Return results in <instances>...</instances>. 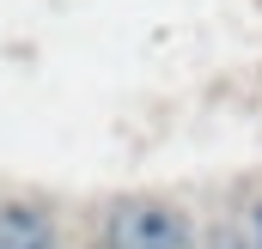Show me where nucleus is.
I'll list each match as a JSON object with an SVG mask.
<instances>
[{
    "mask_svg": "<svg viewBox=\"0 0 262 249\" xmlns=\"http://www.w3.org/2000/svg\"><path fill=\"white\" fill-rule=\"evenodd\" d=\"M0 249H55V219L31 201H0Z\"/></svg>",
    "mask_w": 262,
    "mask_h": 249,
    "instance_id": "2",
    "label": "nucleus"
},
{
    "mask_svg": "<svg viewBox=\"0 0 262 249\" xmlns=\"http://www.w3.org/2000/svg\"><path fill=\"white\" fill-rule=\"evenodd\" d=\"M195 231L171 201H116L98 249H189Z\"/></svg>",
    "mask_w": 262,
    "mask_h": 249,
    "instance_id": "1",
    "label": "nucleus"
},
{
    "mask_svg": "<svg viewBox=\"0 0 262 249\" xmlns=\"http://www.w3.org/2000/svg\"><path fill=\"white\" fill-rule=\"evenodd\" d=\"M250 249H262V201H256V213H250Z\"/></svg>",
    "mask_w": 262,
    "mask_h": 249,
    "instance_id": "4",
    "label": "nucleus"
},
{
    "mask_svg": "<svg viewBox=\"0 0 262 249\" xmlns=\"http://www.w3.org/2000/svg\"><path fill=\"white\" fill-rule=\"evenodd\" d=\"M201 249H244V243H238L232 231H213V237H207V243H201Z\"/></svg>",
    "mask_w": 262,
    "mask_h": 249,
    "instance_id": "3",
    "label": "nucleus"
}]
</instances>
